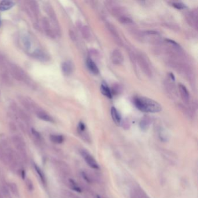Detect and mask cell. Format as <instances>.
Masks as SVG:
<instances>
[{"label":"cell","instance_id":"cell-35","mask_svg":"<svg viewBox=\"0 0 198 198\" xmlns=\"http://www.w3.org/2000/svg\"><path fill=\"white\" fill-rule=\"evenodd\" d=\"M9 128L10 130L13 131V132H15L16 131V130H17V127H16V126L15 124L13 122H11L9 123Z\"/></svg>","mask_w":198,"mask_h":198},{"label":"cell","instance_id":"cell-9","mask_svg":"<svg viewBox=\"0 0 198 198\" xmlns=\"http://www.w3.org/2000/svg\"><path fill=\"white\" fill-rule=\"evenodd\" d=\"M27 5L29 6V9L30 13L32 16H34V18L36 20H37L39 19L40 14L39 4L35 1H27Z\"/></svg>","mask_w":198,"mask_h":198},{"label":"cell","instance_id":"cell-1","mask_svg":"<svg viewBox=\"0 0 198 198\" xmlns=\"http://www.w3.org/2000/svg\"><path fill=\"white\" fill-rule=\"evenodd\" d=\"M134 104L137 109L144 112L157 113L161 110V107L158 102L149 98L136 97L134 99Z\"/></svg>","mask_w":198,"mask_h":198},{"label":"cell","instance_id":"cell-40","mask_svg":"<svg viewBox=\"0 0 198 198\" xmlns=\"http://www.w3.org/2000/svg\"><path fill=\"white\" fill-rule=\"evenodd\" d=\"M1 25V17H0V26Z\"/></svg>","mask_w":198,"mask_h":198},{"label":"cell","instance_id":"cell-39","mask_svg":"<svg viewBox=\"0 0 198 198\" xmlns=\"http://www.w3.org/2000/svg\"><path fill=\"white\" fill-rule=\"evenodd\" d=\"M0 198H4V196L1 193H0Z\"/></svg>","mask_w":198,"mask_h":198},{"label":"cell","instance_id":"cell-37","mask_svg":"<svg viewBox=\"0 0 198 198\" xmlns=\"http://www.w3.org/2000/svg\"><path fill=\"white\" fill-rule=\"evenodd\" d=\"M70 36L71 39H72L73 40H74L76 39V36H75V35H74V33H73V31H70Z\"/></svg>","mask_w":198,"mask_h":198},{"label":"cell","instance_id":"cell-4","mask_svg":"<svg viewBox=\"0 0 198 198\" xmlns=\"http://www.w3.org/2000/svg\"><path fill=\"white\" fill-rule=\"evenodd\" d=\"M18 100L21 105L29 112L36 114L37 112L41 108L29 97L20 95L18 96Z\"/></svg>","mask_w":198,"mask_h":198},{"label":"cell","instance_id":"cell-36","mask_svg":"<svg viewBox=\"0 0 198 198\" xmlns=\"http://www.w3.org/2000/svg\"><path fill=\"white\" fill-rule=\"evenodd\" d=\"M81 175L82 176V177H83V178H84V179H85L86 181H87V182L90 183L89 178H88V177L87 176V174H86L85 173H84V172H81Z\"/></svg>","mask_w":198,"mask_h":198},{"label":"cell","instance_id":"cell-26","mask_svg":"<svg viewBox=\"0 0 198 198\" xmlns=\"http://www.w3.org/2000/svg\"><path fill=\"white\" fill-rule=\"evenodd\" d=\"M69 182H70V186H71V188L72 189H73L74 191H75L76 192H78V193H81V188L77 185V184L75 183V181L72 179H70L69 180Z\"/></svg>","mask_w":198,"mask_h":198},{"label":"cell","instance_id":"cell-18","mask_svg":"<svg viewBox=\"0 0 198 198\" xmlns=\"http://www.w3.org/2000/svg\"><path fill=\"white\" fill-rule=\"evenodd\" d=\"M15 5V3L9 0H4L0 3V11H5L11 9Z\"/></svg>","mask_w":198,"mask_h":198},{"label":"cell","instance_id":"cell-7","mask_svg":"<svg viewBox=\"0 0 198 198\" xmlns=\"http://www.w3.org/2000/svg\"><path fill=\"white\" fill-rule=\"evenodd\" d=\"M81 155L90 167L96 170L100 169V166H99L95 159L88 152L86 151L82 150L81 151Z\"/></svg>","mask_w":198,"mask_h":198},{"label":"cell","instance_id":"cell-6","mask_svg":"<svg viewBox=\"0 0 198 198\" xmlns=\"http://www.w3.org/2000/svg\"><path fill=\"white\" fill-rule=\"evenodd\" d=\"M41 25L44 32L45 33L46 35L48 37L51 39H54L56 35L48 18L45 17L43 18L41 20Z\"/></svg>","mask_w":198,"mask_h":198},{"label":"cell","instance_id":"cell-25","mask_svg":"<svg viewBox=\"0 0 198 198\" xmlns=\"http://www.w3.org/2000/svg\"><path fill=\"white\" fill-rule=\"evenodd\" d=\"M82 34L86 40H88L89 39L91 38V33H90V29H88L87 26H84L82 27Z\"/></svg>","mask_w":198,"mask_h":198},{"label":"cell","instance_id":"cell-12","mask_svg":"<svg viewBox=\"0 0 198 198\" xmlns=\"http://www.w3.org/2000/svg\"><path fill=\"white\" fill-rule=\"evenodd\" d=\"M111 59L113 63L116 65L121 64L124 60L122 52L118 49H115L113 51Z\"/></svg>","mask_w":198,"mask_h":198},{"label":"cell","instance_id":"cell-30","mask_svg":"<svg viewBox=\"0 0 198 198\" xmlns=\"http://www.w3.org/2000/svg\"><path fill=\"white\" fill-rule=\"evenodd\" d=\"M172 5L178 9H184L186 8L185 4H184L183 3H179V2H174V3H172Z\"/></svg>","mask_w":198,"mask_h":198},{"label":"cell","instance_id":"cell-22","mask_svg":"<svg viewBox=\"0 0 198 198\" xmlns=\"http://www.w3.org/2000/svg\"><path fill=\"white\" fill-rule=\"evenodd\" d=\"M8 188L9 191L15 196H18L19 195V189L18 185L15 183H11L9 184Z\"/></svg>","mask_w":198,"mask_h":198},{"label":"cell","instance_id":"cell-32","mask_svg":"<svg viewBox=\"0 0 198 198\" xmlns=\"http://www.w3.org/2000/svg\"><path fill=\"white\" fill-rule=\"evenodd\" d=\"M120 21L123 23H127V24L133 23V21H131V19L128 18H126V17L120 18Z\"/></svg>","mask_w":198,"mask_h":198},{"label":"cell","instance_id":"cell-31","mask_svg":"<svg viewBox=\"0 0 198 198\" xmlns=\"http://www.w3.org/2000/svg\"><path fill=\"white\" fill-rule=\"evenodd\" d=\"M120 90H121V88H120L119 85H118V84L114 85L112 87V93H113L114 94H119V92H120Z\"/></svg>","mask_w":198,"mask_h":198},{"label":"cell","instance_id":"cell-5","mask_svg":"<svg viewBox=\"0 0 198 198\" xmlns=\"http://www.w3.org/2000/svg\"><path fill=\"white\" fill-rule=\"evenodd\" d=\"M12 141L15 146L16 149H17L22 156H25L26 155V144L23 139L18 136L14 135L12 137Z\"/></svg>","mask_w":198,"mask_h":198},{"label":"cell","instance_id":"cell-10","mask_svg":"<svg viewBox=\"0 0 198 198\" xmlns=\"http://www.w3.org/2000/svg\"><path fill=\"white\" fill-rule=\"evenodd\" d=\"M31 55L36 59L43 62H47L50 59L49 56L45 51H43L42 49H36V50L32 53Z\"/></svg>","mask_w":198,"mask_h":198},{"label":"cell","instance_id":"cell-11","mask_svg":"<svg viewBox=\"0 0 198 198\" xmlns=\"http://www.w3.org/2000/svg\"><path fill=\"white\" fill-rule=\"evenodd\" d=\"M137 60L140 64V68L142 69L144 72L148 76H151L152 72H151V69L149 66V65H148V63L146 62V60L141 56H138L137 57Z\"/></svg>","mask_w":198,"mask_h":198},{"label":"cell","instance_id":"cell-27","mask_svg":"<svg viewBox=\"0 0 198 198\" xmlns=\"http://www.w3.org/2000/svg\"><path fill=\"white\" fill-rule=\"evenodd\" d=\"M1 193L6 198H10L11 197V193H10L9 189L8 187H7L6 186L4 185L2 187Z\"/></svg>","mask_w":198,"mask_h":198},{"label":"cell","instance_id":"cell-20","mask_svg":"<svg viewBox=\"0 0 198 198\" xmlns=\"http://www.w3.org/2000/svg\"><path fill=\"white\" fill-rule=\"evenodd\" d=\"M50 140L55 144H62L64 142V137L62 135H56V134H52L50 136Z\"/></svg>","mask_w":198,"mask_h":198},{"label":"cell","instance_id":"cell-8","mask_svg":"<svg viewBox=\"0 0 198 198\" xmlns=\"http://www.w3.org/2000/svg\"><path fill=\"white\" fill-rule=\"evenodd\" d=\"M11 108L12 110L17 114L18 117L22 121L26 123H29L30 121V118L27 115V114L23 111L22 109L19 108L16 104H12L11 105Z\"/></svg>","mask_w":198,"mask_h":198},{"label":"cell","instance_id":"cell-41","mask_svg":"<svg viewBox=\"0 0 198 198\" xmlns=\"http://www.w3.org/2000/svg\"><path fill=\"white\" fill-rule=\"evenodd\" d=\"M96 197H97L96 198H101V197H100V196H98V195H97V196H96Z\"/></svg>","mask_w":198,"mask_h":198},{"label":"cell","instance_id":"cell-24","mask_svg":"<svg viewBox=\"0 0 198 198\" xmlns=\"http://www.w3.org/2000/svg\"><path fill=\"white\" fill-rule=\"evenodd\" d=\"M22 41H23V43L25 46V48L27 49V50L30 49L31 47V45L30 38L27 36H24L22 37Z\"/></svg>","mask_w":198,"mask_h":198},{"label":"cell","instance_id":"cell-16","mask_svg":"<svg viewBox=\"0 0 198 198\" xmlns=\"http://www.w3.org/2000/svg\"><path fill=\"white\" fill-rule=\"evenodd\" d=\"M111 116L114 122L117 125L119 126L121 123V116L118 110L114 107H112L111 108Z\"/></svg>","mask_w":198,"mask_h":198},{"label":"cell","instance_id":"cell-14","mask_svg":"<svg viewBox=\"0 0 198 198\" xmlns=\"http://www.w3.org/2000/svg\"><path fill=\"white\" fill-rule=\"evenodd\" d=\"M37 116L41 120H43L45 122H53L54 120L49 115L48 113H47L45 110H44L43 109L40 108L36 113Z\"/></svg>","mask_w":198,"mask_h":198},{"label":"cell","instance_id":"cell-17","mask_svg":"<svg viewBox=\"0 0 198 198\" xmlns=\"http://www.w3.org/2000/svg\"><path fill=\"white\" fill-rule=\"evenodd\" d=\"M86 64L88 69L91 72H92L94 74H97L99 73V69L96 64L91 58H88L87 59Z\"/></svg>","mask_w":198,"mask_h":198},{"label":"cell","instance_id":"cell-29","mask_svg":"<svg viewBox=\"0 0 198 198\" xmlns=\"http://www.w3.org/2000/svg\"><path fill=\"white\" fill-rule=\"evenodd\" d=\"M26 186L27 187V189L31 191L33 190L34 189V185H33V183L32 182V181L30 179V178H27L26 179Z\"/></svg>","mask_w":198,"mask_h":198},{"label":"cell","instance_id":"cell-28","mask_svg":"<svg viewBox=\"0 0 198 198\" xmlns=\"http://www.w3.org/2000/svg\"><path fill=\"white\" fill-rule=\"evenodd\" d=\"M31 134H32V135L34 137H35V138L37 140H38V141H41V134H40V133H39V132L38 131H37L35 128H31Z\"/></svg>","mask_w":198,"mask_h":198},{"label":"cell","instance_id":"cell-13","mask_svg":"<svg viewBox=\"0 0 198 198\" xmlns=\"http://www.w3.org/2000/svg\"><path fill=\"white\" fill-rule=\"evenodd\" d=\"M62 71L66 76L71 74L73 71V64L70 61H65L62 64Z\"/></svg>","mask_w":198,"mask_h":198},{"label":"cell","instance_id":"cell-21","mask_svg":"<svg viewBox=\"0 0 198 198\" xmlns=\"http://www.w3.org/2000/svg\"><path fill=\"white\" fill-rule=\"evenodd\" d=\"M34 167H35V169L37 174L39 175L40 179L41 180L42 183L44 184H45L46 183V179H45V175H44L43 171H42V170L40 169V167L38 166V165L35 164Z\"/></svg>","mask_w":198,"mask_h":198},{"label":"cell","instance_id":"cell-15","mask_svg":"<svg viewBox=\"0 0 198 198\" xmlns=\"http://www.w3.org/2000/svg\"><path fill=\"white\" fill-rule=\"evenodd\" d=\"M179 91L183 101L185 103H188L189 101V94L187 88L184 85L180 84L179 85Z\"/></svg>","mask_w":198,"mask_h":198},{"label":"cell","instance_id":"cell-19","mask_svg":"<svg viewBox=\"0 0 198 198\" xmlns=\"http://www.w3.org/2000/svg\"><path fill=\"white\" fill-rule=\"evenodd\" d=\"M101 91L104 95L108 97V98H112V92H111L110 88H109V87L105 83H103L101 84Z\"/></svg>","mask_w":198,"mask_h":198},{"label":"cell","instance_id":"cell-34","mask_svg":"<svg viewBox=\"0 0 198 198\" xmlns=\"http://www.w3.org/2000/svg\"><path fill=\"white\" fill-rule=\"evenodd\" d=\"M140 125H141V127L142 129H146L147 128V127L148 126V122L146 120H142Z\"/></svg>","mask_w":198,"mask_h":198},{"label":"cell","instance_id":"cell-38","mask_svg":"<svg viewBox=\"0 0 198 198\" xmlns=\"http://www.w3.org/2000/svg\"><path fill=\"white\" fill-rule=\"evenodd\" d=\"M21 176L23 179H25L26 178V172L24 170H22L21 171Z\"/></svg>","mask_w":198,"mask_h":198},{"label":"cell","instance_id":"cell-33","mask_svg":"<svg viewBox=\"0 0 198 198\" xmlns=\"http://www.w3.org/2000/svg\"><path fill=\"white\" fill-rule=\"evenodd\" d=\"M78 130L81 133H84L86 130V126L82 122H80L78 124Z\"/></svg>","mask_w":198,"mask_h":198},{"label":"cell","instance_id":"cell-3","mask_svg":"<svg viewBox=\"0 0 198 198\" xmlns=\"http://www.w3.org/2000/svg\"><path fill=\"white\" fill-rule=\"evenodd\" d=\"M44 9L45 12L47 13L48 16V20L53 28L55 35L59 36L60 33V26L54 8L50 4L48 3H46L44 6Z\"/></svg>","mask_w":198,"mask_h":198},{"label":"cell","instance_id":"cell-2","mask_svg":"<svg viewBox=\"0 0 198 198\" xmlns=\"http://www.w3.org/2000/svg\"><path fill=\"white\" fill-rule=\"evenodd\" d=\"M8 68L10 74L15 79L20 81H23L31 88H35V84L34 82L32 81L25 70L18 65L14 63H9Z\"/></svg>","mask_w":198,"mask_h":198},{"label":"cell","instance_id":"cell-23","mask_svg":"<svg viewBox=\"0 0 198 198\" xmlns=\"http://www.w3.org/2000/svg\"><path fill=\"white\" fill-rule=\"evenodd\" d=\"M0 160L2 161L4 164H7L6 151H4L1 146H0Z\"/></svg>","mask_w":198,"mask_h":198}]
</instances>
